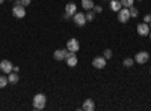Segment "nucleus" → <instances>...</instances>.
<instances>
[{"instance_id":"23","label":"nucleus","mask_w":151,"mask_h":111,"mask_svg":"<svg viewBox=\"0 0 151 111\" xmlns=\"http://www.w3.org/2000/svg\"><path fill=\"white\" fill-rule=\"evenodd\" d=\"M92 11L95 12V14H101V12H103V6H98V5H95V6L92 8Z\"/></svg>"},{"instance_id":"15","label":"nucleus","mask_w":151,"mask_h":111,"mask_svg":"<svg viewBox=\"0 0 151 111\" xmlns=\"http://www.w3.org/2000/svg\"><path fill=\"white\" fill-rule=\"evenodd\" d=\"M94 6H95V5H94L92 0H82V8H83L85 11H91Z\"/></svg>"},{"instance_id":"17","label":"nucleus","mask_w":151,"mask_h":111,"mask_svg":"<svg viewBox=\"0 0 151 111\" xmlns=\"http://www.w3.org/2000/svg\"><path fill=\"white\" fill-rule=\"evenodd\" d=\"M122 65H124L125 68H132V66L134 65V59H132V57H127V59H124Z\"/></svg>"},{"instance_id":"26","label":"nucleus","mask_w":151,"mask_h":111,"mask_svg":"<svg viewBox=\"0 0 151 111\" xmlns=\"http://www.w3.org/2000/svg\"><path fill=\"white\" fill-rule=\"evenodd\" d=\"M71 17H73V15H70V14H67V12H65V14H64V18H65V20H70Z\"/></svg>"},{"instance_id":"6","label":"nucleus","mask_w":151,"mask_h":111,"mask_svg":"<svg viewBox=\"0 0 151 111\" xmlns=\"http://www.w3.org/2000/svg\"><path fill=\"white\" fill-rule=\"evenodd\" d=\"M67 50L73 51V53H77L80 50V44L76 38H71L70 41H67Z\"/></svg>"},{"instance_id":"20","label":"nucleus","mask_w":151,"mask_h":111,"mask_svg":"<svg viewBox=\"0 0 151 111\" xmlns=\"http://www.w3.org/2000/svg\"><path fill=\"white\" fill-rule=\"evenodd\" d=\"M130 9V18H136L137 15H139V11H137L134 6H132V8H129Z\"/></svg>"},{"instance_id":"19","label":"nucleus","mask_w":151,"mask_h":111,"mask_svg":"<svg viewBox=\"0 0 151 111\" xmlns=\"http://www.w3.org/2000/svg\"><path fill=\"white\" fill-rule=\"evenodd\" d=\"M85 17H86V21H92L95 18V12L91 9V11H88V14H85Z\"/></svg>"},{"instance_id":"16","label":"nucleus","mask_w":151,"mask_h":111,"mask_svg":"<svg viewBox=\"0 0 151 111\" xmlns=\"http://www.w3.org/2000/svg\"><path fill=\"white\" fill-rule=\"evenodd\" d=\"M65 60H67V65H68L70 68H74L76 65H77V62H79V60H77V56H76V54L71 56V57H68V59H65Z\"/></svg>"},{"instance_id":"11","label":"nucleus","mask_w":151,"mask_h":111,"mask_svg":"<svg viewBox=\"0 0 151 111\" xmlns=\"http://www.w3.org/2000/svg\"><path fill=\"white\" fill-rule=\"evenodd\" d=\"M65 12H67V14H70V15H74L76 12H77V8H76V3H73V2L67 3V5H65Z\"/></svg>"},{"instance_id":"3","label":"nucleus","mask_w":151,"mask_h":111,"mask_svg":"<svg viewBox=\"0 0 151 111\" xmlns=\"http://www.w3.org/2000/svg\"><path fill=\"white\" fill-rule=\"evenodd\" d=\"M130 20V9L129 8H121L118 11V21L119 23H127Z\"/></svg>"},{"instance_id":"2","label":"nucleus","mask_w":151,"mask_h":111,"mask_svg":"<svg viewBox=\"0 0 151 111\" xmlns=\"http://www.w3.org/2000/svg\"><path fill=\"white\" fill-rule=\"evenodd\" d=\"M12 15H14L15 18H18V20H21V18L26 17V9H24L23 5H15L14 8H12Z\"/></svg>"},{"instance_id":"7","label":"nucleus","mask_w":151,"mask_h":111,"mask_svg":"<svg viewBox=\"0 0 151 111\" xmlns=\"http://www.w3.org/2000/svg\"><path fill=\"white\" fill-rule=\"evenodd\" d=\"M106 59L103 57V56H98V57H95L94 60H92V66L95 68V69H104L106 68Z\"/></svg>"},{"instance_id":"13","label":"nucleus","mask_w":151,"mask_h":111,"mask_svg":"<svg viewBox=\"0 0 151 111\" xmlns=\"http://www.w3.org/2000/svg\"><path fill=\"white\" fill-rule=\"evenodd\" d=\"M18 80H20V77L17 75V72L12 71V72H9V74H8V81H9L11 84H17V83H18Z\"/></svg>"},{"instance_id":"5","label":"nucleus","mask_w":151,"mask_h":111,"mask_svg":"<svg viewBox=\"0 0 151 111\" xmlns=\"http://www.w3.org/2000/svg\"><path fill=\"white\" fill-rule=\"evenodd\" d=\"M73 20L76 23V26H79V27H83L86 24V17H85V14H82V12H76V14L73 15Z\"/></svg>"},{"instance_id":"10","label":"nucleus","mask_w":151,"mask_h":111,"mask_svg":"<svg viewBox=\"0 0 151 111\" xmlns=\"http://www.w3.org/2000/svg\"><path fill=\"white\" fill-rule=\"evenodd\" d=\"M82 110H85V111H94V110H95V104H94V101H92V99H86V101L83 102Z\"/></svg>"},{"instance_id":"1","label":"nucleus","mask_w":151,"mask_h":111,"mask_svg":"<svg viewBox=\"0 0 151 111\" xmlns=\"http://www.w3.org/2000/svg\"><path fill=\"white\" fill-rule=\"evenodd\" d=\"M45 102H47V98H45L44 93H36V95L33 96V108H35V110H38V111L44 110Z\"/></svg>"},{"instance_id":"29","label":"nucleus","mask_w":151,"mask_h":111,"mask_svg":"<svg viewBox=\"0 0 151 111\" xmlns=\"http://www.w3.org/2000/svg\"><path fill=\"white\" fill-rule=\"evenodd\" d=\"M150 39H151V32H150Z\"/></svg>"},{"instance_id":"8","label":"nucleus","mask_w":151,"mask_h":111,"mask_svg":"<svg viewBox=\"0 0 151 111\" xmlns=\"http://www.w3.org/2000/svg\"><path fill=\"white\" fill-rule=\"evenodd\" d=\"M0 71L3 74H9V72L14 71V65H12L9 60H2L0 62Z\"/></svg>"},{"instance_id":"25","label":"nucleus","mask_w":151,"mask_h":111,"mask_svg":"<svg viewBox=\"0 0 151 111\" xmlns=\"http://www.w3.org/2000/svg\"><path fill=\"white\" fill-rule=\"evenodd\" d=\"M30 3H32V0H21V5L23 6H29Z\"/></svg>"},{"instance_id":"28","label":"nucleus","mask_w":151,"mask_h":111,"mask_svg":"<svg viewBox=\"0 0 151 111\" xmlns=\"http://www.w3.org/2000/svg\"><path fill=\"white\" fill-rule=\"evenodd\" d=\"M3 2H5V0H0V5H2V3H3Z\"/></svg>"},{"instance_id":"14","label":"nucleus","mask_w":151,"mask_h":111,"mask_svg":"<svg viewBox=\"0 0 151 111\" xmlns=\"http://www.w3.org/2000/svg\"><path fill=\"white\" fill-rule=\"evenodd\" d=\"M65 51L67 50H56L55 53H53V57H55V60H65Z\"/></svg>"},{"instance_id":"4","label":"nucleus","mask_w":151,"mask_h":111,"mask_svg":"<svg viewBox=\"0 0 151 111\" xmlns=\"http://www.w3.org/2000/svg\"><path fill=\"white\" fill-rule=\"evenodd\" d=\"M150 59V53L148 51H139V53H136V57H134V62L136 63H139V65H144L147 63Z\"/></svg>"},{"instance_id":"18","label":"nucleus","mask_w":151,"mask_h":111,"mask_svg":"<svg viewBox=\"0 0 151 111\" xmlns=\"http://www.w3.org/2000/svg\"><path fill=\"white\" fill-rule=\"evenodd\" d=\"M119 2H121L122 8H132L133 3H134V0H119Z\"/></svg>"},{"instance_id":"24","label":"nucleus","mask_w":151,"mask_h":111,"mask_svg":"<svg viewBox=\"0 0 151 111\" xmlns=\"http://www.w3.org/2000/svg\"><path fill=\"white\" fill-rule=\"evenodd\" d=\"M144 23H147V24H150V23H151V14H150V15L147 14V15L144 17Z\"/></svg>"},{"instance_id":"30","label":"nucleus","mask_w":151,"mask_h":111,"mask_svg":"<svg viewBox=\"0 0 151 111\" xmlns=\"http://www.w3.org/2000/svg\"><path fill=\"white\" fill-rule=\"evenodd\" d=\"M150 29H151V23H150Z\"/></svg>"},{"instance_id":"22","label":"nucleus","mask_w":151,"mask_h":111,"mask_svg":"<svg viewBox=\"0 0 151 111\" xmlns=\"http://www.w3.org/2000/svg\"><path fill=\"white\" fill-rule=\"evenodd\" d=\"M103 57H104L106 60L112 59V50H109V48H107V50H104V51H103Z\"/></svg>"},{"instance_id":"21","label":"nucleus","mask_w":151,"mask_h":111,"mask_svg":"<svg viewBox=\"0 0 151 111\" xmlns=\"http://www.w3.org/2000/svg\"><path fill=\"white\" fill-rule=\"evenodd\" d=\"M9 81H8V77H0V89H5L6 87V84H8Z\"/></svg>"},{"instance_id":"31","label":"nucleus","mask_w":151,"mask_h":111,"mask_svg":"<svg viewBox=\"0 0 151 111\" xmlns=\"http://www.w3.org/2000/svg\"><path fill=\"white\" fill-rule=\"evenodd\" d=\"M150 72H151V69H150Z\"/></svg>"},{"instance_id":"12","label":"nucleus","mask_w":151,"mask_h":111,"mask_svg":"<svg viewBox=\"0 0 151 111\" xmlns=\"http://www.w3.org/2000/svg\"><path fill=\"white\" fill-rule=\"evenodd\" d=\"M109 8H110L113 12H118V11L122 8V5H121L119 0H110V5H109Z\"/></svg>"},{"instance_id":"9","label":"nucleus","mask_w":151,"mask_h":111,"mask_svg":"<svg viewBox=\"0 0 151 111\" xmlns=\"http://www.w3.org/2000/svg\"><path fill=\"white\" fill-rule=\"evenodd\" d=\"M137 33H139L141 36H148L150 35V26L147 23H141V24H137V27H136Z\"/></svg>"},{"instance_id":"27","label":"nucleus","mask_w":151,"mask_h":111,"mask_svg":"<svg viewBox=\"0 0 151 111\" xmlns=\"http://www.w3.org/2000/svg\"><path fill=\"white\" fill-rule=\"evenodd\" d=\"M15 5H21V0H15Z\"/></svg>"}]
</instances>
